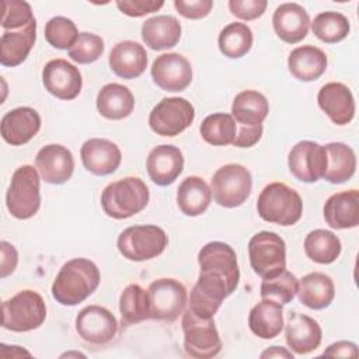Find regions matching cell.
<instances>
[{
  "label": "cell",
  "instance_id": "6da1fadb",
  "mask_svg": "<svg viewBox=\"0 0 359 359\" xmlns=\"http://www.w3.org/2000/svg\"><path fill=\"white\" fill-rule=\"evenodd\" d=\"M100 280V269L93 261L87 258H73L59 269L50 292L57 303L76 306L93 294Z\"/></svg>",
  "mask_w": 359,
  "mask_h": 359
},
{
  "label": "cell",
  "instance_id": "7a4b0ae2",
  "mask_svg": "<svg viewBox=\"0 0 359 359\" xmlns=\"http://www.w3.org/2000/svg\"><path fill=\"white\" fill-rule=\"evenodd\" d=\"M150 192L139 177H125L108 184L101 194V206L112 219H128L142 212L149 203Z\"/></svg>",
  "mask_w": 359,
  "mask_h": 359
},
{
  "label": "cell",
  "instance_id": "3957f363",
  "mask_svg": "<svg viewBox=\"0 0 359 359\" xmlns=\"http://www.w3.org/2000/svg\"><path fill=\"white\" fill-rule=\"evenodd\" d=\"M257 210L262 220L292 226L297 223L303 213V201L300 195L283 182H271L259 194Z\"/></svg>",
  "mask_w": 359,
  "mask_h": 359
},
{
  "label": "cell",
  "instance_id": "277c9868",
  "mask_svg": "<svg viewBox=\"0 0 359 359\" xmlns=\"http://www.w3.org/2000/svg\"><path fill=\"white\" fill-rule=\"evenodd\" d=\"M46 318V304L42 296L25 289L4 300L1 304V325L14 332H27L39 328Z\"/></svg>",
  "mask_w": 359,
  "mask_h": 359
},
{
  "label": "cell",
  "instance_id": "5b68a950",
  "mask_svg": "<svg viewBox=\"0 0 359 359\" xmlns=\"http://www.w3.org/2000/svg\"><path fill=\"white\" fill-rule=\"evenodd\" d=\"M6 206L15 219L32 217L41 206V178L29 164L20 165L13 177L6 194Z\"/></svg>",
  "mask_w": 359,
  "mask_h": 359
},
{
  "label": "cell",
  "instance_id": "8992f818",
  "mask_svg": "<svg viewBox=\"0 0 359 359\" xmlns=\"http://www.w3.org/2000/svg\"><path fill=\"white\" fill-rule=\"evenodd\" d=\"M165 231L156 224H136L121 231L116 247L123 258L135 262L158 257L167 247Z\"/></svg>",
  "mask_w": 359,
  "mask_h": 359
},
{
  "label": "cell",
  "instance_id": "52a82bcc",
  "mask_svg": "<svg viewBox=\"0 0 359 359\" xmlns=\"http://www.w3.org/2000/svg\"><path fill=\"white\" fill-rule=\"evenodd\" d=\"M248 257L254 272L262 279L279 275L286 269V244L273 231H259L248 241Z\"/></svg>",
  "mask_w": 359,
  "mask_h": 359
},
{
  "label": "cell",
  "instance_id": "ba28073f",
  "mask_svg": "<svg viewBox=\"0 0 359 359\" xmlns=\"http://www.w3.org/2000/svg\"><path fill=\"white\" fill-rule=\"evenodd\" d=\"M210 191L217 205L223 208H237L243 205L251 194V172L241 164H224L213 174Z\"/></svg>",
  "mask_w": 359,
  "mask_h": 359
},
{
  "label": "cell",
  "instance_id": "9c48e42d",
  "mask_svg": "<svg viewBox=\"0 0 359 359\" xmlns=\"http://www.w3.org/2000/svg\"><path fill=\"white\" fill-rule=\"evenodd\" d=\"M181 327L184 331V348L189 356L209 359L222 351V339L213 317L202 318L187 310L182 313Z\"/></svg>",
  "mask_w": 359,
  "mask_h": 359
},
{
  "label": "cell",
  "instance_id": "30bf717a",
  "mask_svg": "<svg viewBox=\"0 0 359 359\" xmlns=\"http://www.w3.org/2000/svg\"><path fill=\"white\" fill-rule=\"evenodd\" d=\"M194 119L195 109L187 98L165 97L150 111L149 125L154 133L174 137L188 129Z\"/></svg>",
  "mask_w": 359,
  "mask_h": 359
},
{
  "label": "cell",
  "instance_id": "8fae6325",
  "mask_svg": "<svg viewBox=\"0 0 359 359\" xmlns=\"http://www.w3.org/2000/svg\"><path fill=\"white\" fill-rule=\"evenodd\" d=\"M150 318L160 321H175L185 309L187 289L172 278H160L150 283L149 289Z\"/></svg>",
  "mask_w": 359,
  "mask_h": 359
},
{
  "label": "cell",
  "instance_id": "7c38bea8",
  "mask_svg": "<svg viewBox=\"0 0 359 359\" xmlns=\"http://www.w3.org/2000/svg\"><path fill=\"white\" fill-rule=\"evenodd\" d=\"M76 331L87 344L105 345L116 337L118 321L108 309L91 304L79 311Z\"/></svg>",
  "mask_w": 359,
  "mask_h": 359
},
{
  "label": "cell",
  "instance_id": "4fadbf2b",
  "mask_svg": "<svg viewBox=\"0 0 359 359\" xmlns=\"http://www.w3.org/2000/svg\"><path fill=\"white\" fill-rule=\"evenodd\" d=\"M292 175L302 182H316L324 177L327 168V154L324 146L313 140L297 142L287 157Z\"/></svg>",
  "mask_w": 359,
  "mask_h": 359
},
{
  "label": "cell",
  "instance_id": "5bb4252c",
  "mask_svg": "<svg viewBox=\"0 0 359 359\" xmlns=\"http://www.w3.org/2000/svg\"><path fill=\"white\" fill-rule=\"evenodd\" d=\"M150 73L154 84L170 93L182 91L192 81V66L189 60L177 52L157 56L151 65Z\"/></svg>",
  "mask_w": 359,
  "mask_h": 359
},
{
  "label": "cell",
  "instance_id": "9a60e30c",
  "mask_svg": "<svg viewBox=\"0 0 359 359\" xmlns=\"http://www.w3.org/2000/svg\"><path fill=\"white\" fill-rule=\"evenodd\" d=\"M199 271L222 276L233 290L238 286L240 269L236 251L223 241H210L198 252Z\"/></svg>",
  "mask_w": 359,
  "mask_h": 359
},
{
  "label": "cell",
  "instance_id": "2e32d148",
  "mask_svg": "<svg viewBox=\"0 0 359 359\" xmlns=\"http://www.w3.org/2000/svg\"><path fill=\"white\" fill-rule=\"evenodd\" d=\"M45 90L59 100H74L83 87L80 70L65 59L49 60L42 69Z\"/></svg>",
  "mask_w": 359,
  "mask_h": 359
},
{
  "label": "cell",
  "instance_id": "e0dca14e",
  "mask_svg": "<svg viewBox=\"0 0 359 359\" xmlns=\"http://www.w3.org/2000/svg\"><path fill=\"white\" fill-rule=\"evenodd\" d=\"M35 165L45 182L60 185L70 180L74 171V158L67 147L62 144H46L38 151Z\"/></svg>",
  "mask_w": 359,
  "mask_h": 359
},
{
  "label": "cell",
  "instance_id": "ac0fdd59",
  "mask_svg": "<svg viewBox=\"0 0 359 359\" xmlns=\"http://www.w3.org/2000/svg\"><path fill=\"white\" fill-rule=\"evenodd\" d=\"M283 325L286 344L294 353L306 355L320 346L323 332L314 318L297 311H290Z\"/></svg>",
  "mask_w": 359,
  "mask_h": 359
},
{
  "label": "cell",
  "instance_id": "d6986e66",
  "mask_svg": "<svg viewBox=\"0 0 359 359\" xmlns=\"http://www.w3.org/2000/svg\"><path fill=\"white\" fill-rule=\"evenodd\" d=\"M80 157L87 171L101 177L115 172L122 160L119 147L114 142L101 137L86 140L80 149Z\"/></svg>",
  "mask_w": 359,
  "mask_h": 359
},
{
  "label": "cell",
  "instance_id": "ffe728a7",
  "mask_svg": "<svg viewBox=\"0 0 359 359\" xmlns=\"http://www.w3.org/2000/svg\"><path fill=\"white\" fill-rule=\"evenodd\" d=\"M318 107L338 126L348 125L355 116V100L351 90L337 81L324 84L317 95Z\"/></svg>",
  "mask_w": 359,
  "mask_h": 359
},
{
  "label": "cell",
  "instance_id": "44dd1931",
  "mask_svg": "<svg viewBox=\"0 0 359 359\" xmlns=\"http://www.w3.org/2000/svg\"><path fill=\"white\" fill-rule=\"evenodd\" d=\"M150 180L160 187L172 184L184 168L182 151L172 144H160L151 149L146 160Z\"/></svg>",
  "mask_w": 359,
  "mask_h": 359
},
{
  "label": "cell",
  "instance_id": "7402d4cb",
  "mask_svg": "<svg viewBox=\"0 0 359 359\" xmlns=\"http://www.w3.org/2000/svg\"><path fill=\"white\" fill-rule=\"evenodd\" d=\"M41 129V116L31 107H18L1 118V137L11 146L28 143Z\"/></svg>",
  "mask_w": 359,
  "mask_h": 359
},
{
  "label": "cell",
  "instance_id": "603a6c76",
  "mask_svg": "<svg viewBox=\"0 0 359 359\" xmlns=\"http://www.w3.org/2000/svg\"><path fill=\"white\" fill-rule=\"evenodd\" d=\"M275 34L286 43L303 41L310 28V17L297 3H282L272 15Z\"/></svg>",
  "mask_w": 359,
  "mask_h": 359
},
{
  "label": "cell",
  "instance_id": "cb8c5ba5",
  "mask_svg": "<svg viewBox=\"0 0 359 359\" xmlns=\"http://www.w3.org/2000/svg\"><path fill=\"white\" fill-rule=\"evenodd\" d=\"M324 220L332 229H353L359 224V191L349 189L331 195L324 203Z\"/></svg>",
  "mask_w": 359,
  "mask_h": 359
},
{
  "label": "cell",
  "instance_id": "d4e9b609",
  "mask_svg": "<svg viewBox=\"0 0 359 359\" xmlns=\"http://www.w3.org/2000/svg\"><path fill=\"white\" fill-rule=\"evenodd\" d=\"M108 63L111 70L121 79H136L147 67L146 49L135 41L118 42L109 52Z\"/></svg>",
  "mask_w": 359,
  "mask_h": 359
},
{
  "label": "cell",
  "instance_id": "484cf974",
  "mask_svg": "<svg viewBox=\"0 0 359 359\" xmlns=\"http://www.w3.org/2000/svg\"><path fill=\"white\" fill-rule=\"evenodd\" d=\"M36 39V21L11 31H3L0 38V63L7 67L21 65Z\"/></svg>",
  "mask_w": 359,
  "mask_h": 359
},
{
  "label": "cell",
  "instance_id": "4316f807",
  "mask_svg": "<svg viewBox=\"0 0 359 359\" xmlns=\"http://www.w3.org/2000/svg\"><path fill=\"white\" fill-rule=\"evenodd\" d=\"M287 67L290 74L299 81H314L325 72L327 56L317 46H297L287 57Z\"/></svg>",
  "mask_w": 359,
  "mask_h": 359
},
{
  "label": "cell",
  "instance_id": "83f0119b",
  "mask_svg": "<svg viewBox=\"0 0 359 359\" xmlns=\"http://www.w3.org/2000/svg\"><path fill=\"white\" fill-rule=\"evenodd\" d=\"M248 327L261 339L278 337L283 328L282 304L271 299H262L250 310Z\"/></svg>",
  "mask_w": 359,
  "mask_h": 359
},
{
  "label": "cell",
  "instance_id": "f1b7e54d",
  "mask_svg": "<svg viewBox=\"0 0 359 359\" xmlns=\"http://www.w3.org/2000/svg\"><path fill=\"white\" fill-rule=\"evenodd\" d=\"M98 112L111 121H119L129 116L135 108L132 91L119 83H108L97 94Z\"/></svg>",
  "mask_w": 359,
  "mask_h": 359
},
{
  "label": "cell",
  "instance_id": "f546056e",
  "mask_svg": "<svg viewBox=\"0 0 359 359\" xmlns=\"http://www.w3.org/2000/svg\"><path fill=\"white\" fill-rule=\"evenodd\" d=\"M181 38V24L172 15H156L142 25V39L153 50L172 48Z\"/></svg>",
  "mask_w": 359,
  "mask_h": 359
},
{
  "label": "cell",
  "instance_id": "4dcf8cb0",
  "mask_svg": "<svg viewBox=\"0 0 359 359\" xmlns=\"http://www.w3.org/2000/svg\"><path fill=\"white\" fill-rule=\"evenodd\" d=\"M297 296L302 304L313 310L328 307L335 297L332 279L323 272H311L299 280Z\"/></svg>",
  "mask_w": 359,
  "mask_h": 359
},
{
  "label": "cell",
  "instance_id": "1f68e13d",
  "mask_svg": "<svg viewBox=\"0 0 359 359\" xmlns=\"http://www.w3.org/2000/svg\"><path fill=\"white\" fill-rule=\"evenodd\" d=\"M269 112V104L264 94L255 90L238 93L231 104V116L238 126L262 125Z\"/></svg>",
  "mask_w": 359,
  "mask_h": 359
},
{
  "label": "cell",
  "instance_id": "d6a6232c",
  "mask_svg": "<svg viewBox=\"0 0 359 359\" xmlns=\"http://www.w3.org/2000/svg\"><path fill=\"white\" fill-rule=\"evenodd\" d=\"M212 191L209 185L198 175L182 180L177 189V203L180 210L187 216H199L210 205Z\"/></svg>",
  "mask_w": 359,
  "mask_h": 359
},
{
  "label": "cell",
  "instance_id": "836d02e7",
  "mask_svg": "<svg viewBox=\"0 0 359 359\" xmlns=\"http://www.w3.org/2000/svg\"><path fill=\"white\" fill-rule=\"evenodd\" d=\"M327 154V168L324 177L331 184H342L352 178L356 170V156L351 146L332 142L324 146Z\"/></svg>",
  "mask_w": 359,
  "mask_h": 359
},
{
  "label": "cell",
  "instance_id": "e575fe53",
  "mask_svg": "<svg viewBox=\"0 0 359 359\" xmlns=\"http://www.w3.org/2000/svg\"><path fill=\"white\" fill-rule=\"evenodd\" d=\"M119 311L122 325H132L144 320H150L147 290L136 283L128 285L119 296Z\"/></svg>",
  "mask_w": 359,
  "mask_h": 359
},
{
  "label": "cell",
  "instance_id": "d590c367",
  "mask_svg": "<svg viewBox=\"0 0 359 359\" xmlns=\"http://www.w3.org/2000/svg\"><path fill=\"white\" fill-rule=\"evenodd\" d=\"M341 241L330 230L317 229L310 231L304 238L306 255L317 264H331L341 254Z\"/></svg>",
  "mask_w": 359,
  "mask_h": 359
},
{
  "label": "cell",
  "instance_id": "8d00e7d4",
  "mask_svg": "<svg viewBox=\"0 0 359 359\" xmlns=\"http://www.w3.org/2000/svg\"><path fill=\"white\" fill-rule=\"evenodd\" d=\"M252 31L247 24L231 22L219 34V49L229 59H238L247 55L252 46Z\"/></svg>",
  "mask_w": 359,
  "mask_h": 359
},
{
  "label": "cell",
  "instance_id": "74e56055",
  "mask_svg": "<svg viewBox=\"0 0 359 359\" xmlns=\"http://www.w3.org/2000/svg\"><path fill=\"white\" fill-rule=\"evenodd\" d=\"M199 132L206 143L213 146H227L234 142L237 125L230 114L217 112L208 115L202 121Z\"/></svg>",
  "mask_w": 359,
  "mask_h": 359
},
{
  "label": "cell",
  "instance_id": "f35d334b",
  "mask_svg": "<svg viewBox=\"0 0 359 359\" xmlns=\"http://www.w3.org/2000/svg\"><path fill=\"white\" fill-rule=\"evenodd\" d=\"M310 24L313 34L325 43H337L345 39L351 29L348 18L338 11L320 13Z\"/></svg>",
  "mask_w": 359,
  "mask_h": 359
},
{
  "label": "cell",
  "instance_id": "ab89813d",
  "mask_svg": "<svg viewBox=\"0 0 359 359\" xmlns=\"http://www.w3.org/2000/svg\"><path fill=\"white\" fill-rule=\"evenodd\" d=\"M299 279L289 271H282L279 275L262 279L259 293L262 299H271L280 304H287L297 294Z\"/></svg>",
  "mask_w": 359,
  "mask_h": 359
},
{
  "label": "cell",
  "instance_id": "60d3db41",
  "mask_svg": "<svg viewBox=\"0 0 359 359\" xmlns=\"http://www.w3.org/2000/svg\"><path fill=\"white\" fill-rule=\"evenodd\" d=\"M104 53V41L91 32H79L74 43L67 49L69 57L79 65H88Z\"/></svg>",
  "mask_w": 359,
  "mask_h": 359
},
{
  "label": "cell",
  "instance_id": "b9f144b4",
  "mask_svg": "<svg viewBox=\"0 0 359 359\" xmlns=\"http://www.w3.org/2000/svg\"><path fill=\"white\" fill-rule=\"evenodd\" d=\"M79 35L76 24L66 17L50 18L45 25V39L56 49H69Z\"/></svg>",
  "mask_w": 359,
  "mask_h": 359
},
{
  "label": "cell",
  "instance_id": "7bdbcfd3",
  "mask_svg": "<svg viewBox=\"0 0 359 359\" xmlns=\"http://www.w3.org/2000/svg\"><path fill=\"white\" fill-rule=\"evenodd\" d=\"M35 21L29 3L24 0H4L3 1V17L1 28L4 31L20 29Z\"/></svg>",
  "mask_w": 359,
  "mask_h": 359
},
{
  "label": "cell",
  "instance_id": "ee69618b",
  "mask_svg": "<svg viewBox=\"0 0 359 359\" xmlns=\"http://www.w3.org/2000/svg\"><path fill=\"white\" fill-rule=\"evenodd\" d=\"M266 0H230V13L244 21H251L261 17L266 10Z\"/></svg>",
  "mask_w": 359,
  "mask_h": 359
},
{
  "label": "cell",
  "instance_id": "f6af8a7d",
  "mask_svg": "<svg viewBox=\"0 0 359 359\" xmlns=\"http://www.w3.org/2000/svg\"><path fill=\"white\" fill-rule=\"evenodd\" d=\"M116 7L121 13L129 17H143L146 14L154 13L164 6L161 0H118Z\"/></svg>",
  "mask_w": 359,
  "mask_h": 359
},
{
  "label": "cell",
  "instance_id": "bcb514c9",
  "mask_svg": "<svg viewBox=\"0 0 359 359\" xmlns=\"http://www.w3.org/2000/svg\"><path fill=\"white\" fill-rule=\"evenodd\" d=\"M174 7L177 8V11L189 20H199L206 17L212 7H213V1L212 0H175L174 1Z\"/></svg>",
  "mask_w": 359,
  "mask_h": 359
},
{
  "label": "cell",
  "instance_id": "7dc6e473",
  "mask_svg": "<svg viewBox=\"0 0 359 359\" xmlns=\"http://www.w3.org/2000/svg\"><path fill=\"white\" fill-rule=\"evenodd\" d=\"M262 125H257V126H238L237 125V132H236V137L233 144L236 147H251L255 143H258V140L262 136Z\"/></svg>",
  "mask_w": 359,
  "mask_h": 359
},
{
  "label": "cell",
  "instance_id": "c3c4849f",
  "mask_svg": "<svg viewBox=\"0 0 359 359\" xmlns=\"http://www.w3.org/2000/svg\"><path fill=\"white\" fill-rule=\"evenodd\" d=\"M1 278L8 276L14 272L17 262H18V254L14 245H11L7 241H1Z\"/></svg>",
  "mask_w": 359,
  "mask_h": 359
},
{
  "label": "cell",
  "instance_id": "681fc988",
  "mask_svg": "<svg viewBox=\"0 0 359 359\" xmlns=\"http://www.w3.org/2000/svg\"><path fill=\"white\" fill-rule=\"evenodd\" d=\"M323 356L332 358H358V346L351 341H338L331 344L324 352Z\"/></svg>",
  "mask_w": 359,
  "mask_h": 359
},
{
  "label": "cell",
  "instance_id": "f907efd6",
  "mask_svg": "<svg viewBox=\"0 0 359 359\" xmlns=\"http://www.w3.org/2000/svg\"><path fill=\"white\" fill-rule=\"evenodd\" d=\"M261 358H286L293 359V353L282 346H271L261 353Z\"/></svg>",
  "mask_w": 359,
  "mask_h": 359
}]
</instances>
